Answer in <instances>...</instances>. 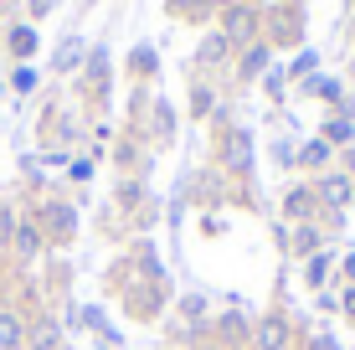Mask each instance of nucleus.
I'll return each instance as SVG.
<instances>
[{
    "label": "nucleus",
    "instance_id": "1",
    "mask_svg": "<svg viewBox=\"0 0 355 350\" xmlns=\"http://www.w3.org/2000/svg\"><path fill=\"white\" fill-rule=\"evenodd\" d=\"M21 340H26V324L10 309H0V350H21Z\"/></svg>",
    "mask_w": 355,
    "mask_h": 350
},
{
    "label": "nucleus",
    "instance_id": "2",
    "mask_svg": "<svg viewBox=\"0 0 355 350\" xmlns=\"http://www.w3.org/2000/svg\"><path fill=\"white\" fill-rule=\"evenodd\" d=\"M10 243H16L21 258H36V252H42V232H36L31 222H16V237H10Z\"/></svg>",
    "mask_w": 355,
    "mask_h": 350
},
{
    "label": "nucleus",
    "instance_id": "3",
    "mask_svg": "<svg viewBox=\"0 0 355 350\" xmlns=\"http://www.w3.org/2000/svg\"><path fill=\"white\" fill-rule=\"evenodd\" d=\"M10 52H16V57H31V52H36V31H31V26H10Z\"/></svg>",
    "mask_w": 355,
    "mask_h": 350
},
{
    "label": "nucleus",
    "instance_id": "4",
    "mask_svg": "<svg viewBox=\"0 0 355 350\" xmlns=\"http://www.w3.org/2000/svg\"><path fill=\"white\" fill-rule=\"evenodd\" d=\"M46 232L67 237L72 232V207H46Z\"/></svg>",
    "mask_w": 355,
    "mask_h": 350
},
{
    "label": "nucleus",
    "instance_id": "5",
    "mask_svg": "<svg viewBox=\"0 0 355 350\" xmlns=\"http://www.w3.org/2000/svg\"><path fill=\"white\" fill-rule=\"evenodd\" d=\"M232 165H237V170H248V155H252V144H248V134H237V139H232Z\"/></svg>",
    "mask_w": 355,
    "mask_h": 350
},
{
    "label": "nucleus",
    "instance_id": "6",
    "mask_svg": "<svg viewBox=\"0 0 355 350\" xmlns=\"http://www.w3.org/2000/svg\"><path fill=\"white\" fill-rule=\"evenodd\" d=\"M320 196L329 201V207H340V201L350 196V186H345V180H324V186H320Z\"/></svg>",
    "mask_w": 355,
    "mask_h": 350
},
{
    "label": "nucleus",
    "instance_id": "7",
    "mask_svg": "<svg viewBox=\"0 0 355 350\" xmlns=\"http://www.w3.org/2000/svg\"><path fill=\"white\" fill-rule=\"evenodd\" d=\"M10 88H16V93H31V88H36V72H31V67H16V78H10Z\"/></svg>",
    "mask_w": 355,
    "mask_h": 350
},
{
    "label": "nucleus",
    "instance_id": "8",
    "mask_svg": "<svg viewBox=\"0 0 355 350\" xmlns=\"http://www.w3.org/2000/svg\"><path fill=\"white\" fill-rule=\"evenodd\" d=\"M16 237V216H10V207H0V247Z\"/></svg>",
    "mask_w": 355,
    "mask_h": 350
},
{
    "label": "nucleus",
    "instance_id": "9",
    "mask_svg": "<svg viewBox=\"0 0 355 350\" xmlns=\"http://www.w3.org/2000/svg\"><path fill=\"white\" fill-rule=\"evenodd\" d=\"M31 345H36V350H52V345H57V330H52V324H42V330L31 335Z\"/></svg>",
    "mask_w": 355,
    "mask_h": 350
},
{
    "label": "nucleus",
    "instance_id": "10",
    "mask_svg": "<svg viewBox=\"0 0 355 350\" xmlns=\"http://www.w3.org/2000/svg\"><path fill=\"white\" fill-rule=\"evenodd\" d=\"M309 88H314V93H320V98H340V82H329V78H314V82H309Z\"/></svg>",
    "mask_w": 355,
    "mask_h": 350
},
{
    "label": "nucleus",
    "instance_id": "11",
    "mask_svg": "<svg viewBox=\"0 0 355 350\" xmlns=\"http://www.w3.org/2000/svg\"><path fill=\"white\" fill-rule=\"evenodd\" d=\"M263 345H268V350L284 345V324H263Z\"/></svg>",
    "mask_w": 355,
    "mask_h": 350
},
{
    "label": "nucleus",
    "instance_id": "12",
    "mask_svg": "<svg viewBox=\"0 0 355 350\" xmlns=\"http://www.w3.org/2000/svg\"><path fill=\"white\" fill-rule=\"evenodd\" d=\"M268 62V52H263V46H252V52H248V72H258Z\"/></svg>",
    "mask_w": 355,
    "mask_h": 350
},
{
    "label": "nucleus",
    "instance_id": "13",
    "mask_svg": "<svg viewBox=\"0 0 355 350\" xmlns=\"http://www.w3.org/2000/svg\"><path fill=\"white\" fill-rule=\"evenodd\" d=\"M52 10V0H31V16H46Z\"/></svg>",
    "mask_w": 355,
    "mask_h": 350
},
{
    "label": "nucleus",
    "instance_id": "14",
    "mask_svg": "<svg viewBox=\"0 0 355 350\" xmlns=\"http://www.w3.org/2000/svg\"><path fill=\"white\" fill-rule=\"evenodd\" d=\"M345 309H350V315H355V294H350V299H345Z\"/></svg>",
    "mask_w": 355,
    "mask_h": 350
}]
</instances>
